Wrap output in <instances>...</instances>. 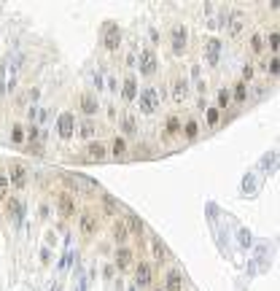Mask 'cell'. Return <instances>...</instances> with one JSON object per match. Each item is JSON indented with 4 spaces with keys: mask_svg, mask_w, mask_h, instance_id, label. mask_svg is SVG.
Here are the masks:
<instances>
[{
    "mask_svg": "<svg viewBox=\"0 0 280 291\" xmlns=\"http://www.w3.org/2000/svg\"><path fill=\"white\" fill-rule=\"evenodd\" d=\"M162 92H159V87H146V89H140L137 92V108H140V114L143 116H154L156 111H159V105H162Z\"/></svg>",
    "mask_w": 280,
    "mask_h": 291,
    "instance_id": "1",
    "label": "cell"
},
{
    "mask_svg": "<svg viewBox=\"0 0 280 291\" xmlns=\"http://www.w3.org/2000/svg\"><path fill=\"white\" fill-rule=\"evenodd\" d=\"M100 41H102V49L105 51H119L121 49V27L116 22H105L102 24V33H100Z\"/></svg>",
    "mask_w": 280,
    "mask_h": 291,
    "instance_id": "2",
    "label": "cell"
},
{
    "mask_svg": "<svg viewBox=\"0 0 280 291\" xmlns=\"http://www.w3.org/2000/svg\"><path fill=\"white\" fill-rule=\"evenodd\" d=\"M137 70H140V76H143V78L156 76V70H159V57H156V51L151 49V46H146V49L140 51V57H137Z\"/></svg>",
    "mask_w": 280,
    "mask_h": 291,
    "instance_id": "3",
    "label": "cell"
},
{
    "mask_svg": "<svg viewBox=\"0 0 280 291\" xmlns=\"http://www.w3.org/2000/svg\"><path fill=\"white\" fill-rule=\"evenodd\" d=\"M170 49L175 57H183L186 49H189V30H186V24H173L170 30Z\"/></svg>",
    "mask_w": 280,
    "mask_h": 291,
    "instance_id": "4",
    "label": "cell"
},
{
    "mask_svg": "<svg viewBox=\"0 0 280 291\" xmlns=\"http://www.w3.org/2000/svg\"><path fill=\"white\" fill-rule=\"evenodd\" d=\"M245 27H248L245 11H240V8H232L229 16H227V33H229V38H240V35L245 33Z\"/></svg>",
    "mask_w": 280,
    "mask_h": 291,
    "instance_id": "5",
    "label": "cell"
},
{
    "mask_svg": "<svg viewBox=\"0 0 280 291\" xmlns=\"http://www.w3.org/2000/svg\"><path fill=\"white\" fill-rule=\"evenodd\" d=\"M57 213H60V219H73V216L78 213L76 194L73 192H60L57 194Z\"/></svg>",
    "mask_w": 280,
    "mask_h": 291,
    "instance_id": "6",
    "label": "cell"
},
{
    "mask_svg": "<svg viewBox=\"0 0 280 291\" xmlns=\"http://www.w3.org/2000/svg\"><path fill=\"white\" fill-rule=\"evenodd\" d=\"M8 183H11V189H24L27 186V165L24 162H19V159H16V162H11L8 165Z\"/></svg>",
    "mask_w": 280,
    "mask_h": 291,
    "instance_id": "7",
    "label": "cell"
},
{
    "mask_svg": "<svg viewBox=\"0 0 280 291\" xmlns=\"http://www.w3.org/2000/svg\"><path fill=\"white\" fill-rule=\"evenodd\" d=\"M76 221H78V232L83 237H92V234H97V229H100V219H97V213H92V210H81Z\"/></svg>",
    "mask_w": 280,
    "mask_h": 291,
    "instance_id": "8",
    "label": "cell"
},
{
    "mask_svg": "<svg viewBox=\"0 0 280 291\" xmlns=\"http://www.w3.org/2000/svg\"><path fill=\"white\" fill-rule=\"evenodd\" d=\"M170 97H173V102H178V105H183V102L189 100V81H186V76H181V73L170 84Z\"/></svg>",
    "mask_w": 280,
    "mask_h": 291,
    "instance_id": "9",
    "label": "cell"
},
{
    "mask_svg": "<svg viewBox=\"0 0 280 291\" xmlns=\"http://www.w3.org/2000/svg\"><path fill=\"white\" fill-rule=\"evenodd\" d=\"M78 111L87 119H92L95 114H100V100H97V95H92V92H81L78 95Z\"/></svg>",
    "mask_w": 280,
    "mask_h": 291,
    "instance_id": "10",
    "label": "cell"
},
{
    "mask_svg": "<svg viewBox=\"0 0 280 291\" xmlns=\"http://www.w3.org/2000/svg\"><path fill=\"white\" fill-rule=\"evenodd\" d=\"M57 133H60L62 140H70L73 135H76V116H73L70 111L60 114V119H57Z\"/></svg>",
    "mask_w": 280,
    "mask_h": 291,
    "instance_id": "11",
    "label": "cell"
},
{
    "mask_svg": "<svg viewBox=\"0 0 280 291\" xmlns=\"http://www.w3.org/2000/svg\"><path fill=\"white\" fill-rule=\"evenodd\" d=\"M183 272L178 270V267H170L164 272V286H162V291H183Z\"/></svg>",
    "mask_w": 280,
    "mask_h": 291,
    "instance_id": "12",
    "label": "cell"
},
{
    "mask_svg": "<svg viewBox=\"0 0 280 291\" xmlns=\"http://www.w3.org/2000/svg\"><path fill=\"white\" fill-rule=\"evenodd\" d=\"M135 283H137V288H151V283H154V270H151V264H148V261H140V264L135 267Z\"/></svg>",
    "mask_w": 280,
    "mask_h": 291,
    "instance_id": "13",
    "label": "cell"
},
{
    "mask_svg": "<svg viewBox=\"0 0 280 291\" xmlns=\"http://www.w3.org/2000/svg\"><path fill=\"white\" fill-rule=\"evenodd\" d=\"M135 97H137V76H135V73H127L124 84H121V100H124V102H135Z\"/></svg>",
    "mask_w": 280,
    "mask_h": 291,
    "instance_id": "14",
    "label": "cell"
},
{
    "mask_svg": "<svg viewBox=\"0 0 280 291\" xmlns=\"http://www.w3.org/2000/svg\"><path fill=\"white\" fill-rule=\"evenodd\" d=\"M132 261H135V251H132V248H127V246H119V248H116L114 264H116L119 270H129V267H132Z\"/></svg>",
    "mask_w": 280,
    "mask_h": 291,
    "instance_id": "15",
    "label": "cell"
},
{
    "mask_svg": "<svg viewBox=\"0 0 280 291\" xmlns=\"http://www.w3.org/2000/svg\"><path fill=\"white\" fill-rule=\"evenodd\" d=\"M108 156V146L102 143V140H92L87 146V159L89 162H102V159Z\"/></svg>",
    "mask_w": 280,
    "mask_h": 291,
    "instance_id": "16",
    "label": "cell"
},
{
    "mask_svg": "<svg viewBox=\"0 0 280 291\" xmlns=\"http://www.w3.org/2000/svg\"><path fill=\"white\" fill-rule=\"evenodd\" d=\"M119 127H121V133H124L127 138H135V135H140V127H137V119H135V114H121V119H119Z\"/></svg>",
    "mask_w": 280,
    "mask_h": 291,
    "instance_id": "17",
    "label": "cell"
},
{
    "mask_svg": "<svg viewBox=\"0 0 280 291\" xmlns=\"http://www.w3.org/2000/svg\"><path fill=\"white\" fill-rule=\"evenodd\" d=\"M124 227H127L129 234H135V237H143V232H146L143 219H140V216H135V213H129L127 219H124Z\"/></svg>",
    "mask_w": 280,
    "mask_h": 291,
    "instance_id": "18",
    "label": "cell"
},
{
    "mask_svg": "<svg viewBox=\"0 0 280 291\" xmlns=\"http://www.w3.org/2000/svg\"><path fill=\"white\" fill-rule=\"evenodd\" d=\"M218 54H221V41L216 38L205 41V60H208V65H218Z\"/></svg>",
    "mask_w": 280,
    "mask_h": 291,
    "instance_id": "19",
    "label": "cell"
},
{
    "mask_svg": "<svg viewBox=\"0 0 280 291\" xmlns=\"http://www.w3.org/2000/svg\"><path fill=\"white\" fill-rule=\"evenodd\" d=\"M181 135H183L186 140H197V138H200V121H197V119L181 121Z\"/></svg>",
    "mask_w": 280,
    "mask_h": 291,
    "instance_id": "20",
    "label": "cell"
},
{
    "mask_svg": "<svg viewBox=\"0 0 280 291\" xmlns=\"http://www.w3.org/2000/svg\"><path fill=\"white\" fill-rule=\"evenodd\" d=\"M110 234H114L116 246H127L129 232H127V227H124V221H114V227H110Z\"/></svg>",
    "mask_w": 280,
    "mask_h": 291,
    "instance_id": "21",
    "label": "cell"
},
{
    "mask_svg": "<svg viewBox=\"0 0 280 291\" xmlns=\"http://www.w3.org/2000/svg\"><path fill=\"white\" fill-rule=\"evenodd\" d=\"M97 135V124L92 119H87V121H81L78 124V138H83V140H92Z\"/></svg>",
    "mask_w": 280,
    "mask_h": 291,
    "instance_id": "22",
    "label": "cell"
},
{
    "mask_svg": "<svg viewBox=\"0 0 280 291\" xmlns=\"http://www.w3.org/2000/svg\"><path fill=\"white\" fill-rule=\"evenodd\" d=\"M151 253H154V259L159 261V264L167 259V248H164V243L159 237H151Z\"/></svg>",
    "mask_w": 280,
    "mask_h": 291,
    "instance_id": "23",
    "label": "cell"
},
{
    "mask_svg": "<svg viewBox=\"0 0 280 291\" xmlns=\"http://www.w3.org/2000/svg\"><path fill=\"white\" fill-rule=\"evenodd\" d=\"M229 95L235 97L237 102H245V100H248V84H245V81H237L235 87H232V92H229Z\"/></svg>",
    "mask_w": 280,
    "mask_h": 291,
    "instance_id": "24",
    "label": "cell"
},
{
    "mask_svg": "<svg viewBox=\"0 0 280 291\" xmlns=\"http://www.w3.org/2000/svg\"><path fill=\"white\" fill-rule=\"evenodd\" d=\"M164 133L167 135H181V119L178 116H167V121H164Z\"/></svg>",
    "mask_w": 280,
    "mask_h": 291,
    "instance_id": "25",
    "label": "cell"
},
{
    "mask_svg": "<svg viewBox=\"0 0 280 291\" xmlns=\"http://www.w3.org/2000/svg\"><path fill=\"white\" fill-rule=\"evenodd\" d=\"M102 210H105V216H119V202L114 197L102 194Z\"/></svg>",
    "mask_w": 280,
    "mask_h": 291,
    "instance_id": "26",
    "label": "cell"
},
{
    "mask_svg": "<svg viewBox=\"0 0 280 291\" xmlns=\"http://www.w3.org/2000/svg\"><path fill=\"white\" fill-rule=\"evenodd\" d=\"M110 154H114L116 159H121L127 154V140L124 138H114V143H110Z\"/></svg>",
    "mask_w": 280,
    "mask_h": 291,
    "instance_id": "27",
    "label": "cell"
},
{
    "mask_svg": "<svg viewBox=\"0 0 280 291\" xmlns=\"http://www.w3.org/2000/svg\"><path fill=\"white\" fill-rule=\"evenodd\" d=\"M250 51H254V54H261V51H264V35H261V33H254V35H250Z\"/></svg>",
    "mask_w": 280,
    "mask_h": 291,
    "instance_id": "28",
    "label": "cell"
},
{
    "mask_svg": "<svg viewBox=\"0 0 280 291\" xmlns=\"http://www.w3.org/2000/svg\"><path fill=\"white\" fill-rule=\"evenodd\" d=\"M8 216H14V221L22 219V205H19V200H16V197H11V200H8Z\"/></svg>",
    "mask_w": 280,
    "mask_h": 291,
    "instance_id": "29",
    "label": "cell"
},
{
    "mask_svg": "<svg viewBox=\"0 0 280 291\" xmlns=\"http://www.w3.org/2000/svg\"><path fill=\"white\" fill-rule=\"evenodd\" d=\"M277 43H280V33H277V30H272V33H269L267 38H264V46H269V51L275 54V51H277Z\"/></svg>",
    "mask_w": 280,
    "mask_h": 291,
    "instance_id": "30",
    "label": "cell"
},
{
    "mask_svg": "<svg viewBox=\"0 0 280 291\" xmlns=\"http://www.w3.org/2000/svg\"><path fill=\"white\" fill-rule=\"evenodd\" d=\"M229 102H232V95H229V89L223 87V89L218 92V111H223V108H229Z\"/></svg>",
    "mask_w": 280,
    "mask_h": 291,
    "instance_id": "31",
    "label": "cell"
},
{
    "mask_svg": "<svg viewBox=\"0 0 280 291\" xmlns=\"http://www.w3.org/2000/svg\"><path fill=\"white\" fill-rule=\"evenodd\" d=\"M8 197H11V183L6 175H0V200H8Z\"/></svg>",
    "mask_w": 280,
    "mask_h": 291,
    "instance_id": "32",
    "label": "cell"
},
{
    "mask_svg": "<svg viewBox=\"0 0 280 291\" xmlns=\"http://www.w3.org/2000/svg\"><path fill=\"white\" fill-rule=\"evenodd\" d=\"M11 140H14V143H24V127L22 124L11 127Z\"/></svg>",
    "mask_w": 280,
    "mask_h": 291,
    "instance_id": "33",
    "label": "cell"
},
{
    "mask_svg": "<svg viewBox=\"0 0 280 291\" xmlns=\"http://www.w3.org/2000/svg\"><path fill=\"white\" fill-rule=\"evenodd\" d=\"M277 68H280V62H277V57H272L267 65H264V70L269 73V76H277Z\"/></svg>",
    "mask_w": 280,
    "mask_h": 291,
    "instance_id": "34",
    "label": "cell"
},
{
    "mask_svg": "<svg viewBox=\"0 0 280 291\" xmlns=\"http://www.w3.org/2000/svg\"><path fill=\"white\" fill-rule=\"evenodd\" d=\"M218 119H221L218 108H208V124H210V127H216V124H218Z\"/></svg>",
    "mask_w": 280,
    "mask_h": 291,
    "instance_id": "35",
    "label": "cell"
},
{
    "mask_svg": "<svg viewBox=\"0 0 280 291\" xmlns=\"http://www.w3.org/2000/svg\"><path fill=\"white\" fill-rule=\"evenodd\" d=\"M254 76H256V68H254V65H250V62H248V65H245V68H242V81H245V84H248V81H250V78H254Z\"/></svg>",
    "mask_w": 280,
    "mask_h": 291,
    "instance_id": "36",
    "label": "cell"
},
{
    "mask_svg": "<svg viewBox=\"0 0 280 291\" xmlns=\"http://www.w3.org/2000/svg\"><path fill=\"white\" fill-rule=\"evenodd\" d=\"M38 133H41L38 127H30V129H27V138H30V140H38Z\"/></svg>",
    "mask_w": 280,
    "mask_h": 291,
    "instance_id": "37",
    "label": "cell"
},
{
    "mask_svg": "<svg viewBox=\"0 0 280 291\" xmlns=\"http://www.w3.org/2000/svg\"><path fill=\"white\" fill-rule=\"evenodd\" d=\"M151 291H162V288H151Z\"/></svg>",
    "mask_w": 280,
    "mask_h": 291,
    "instance_id": "38",
    "label": "cell"
}]
</instances>
